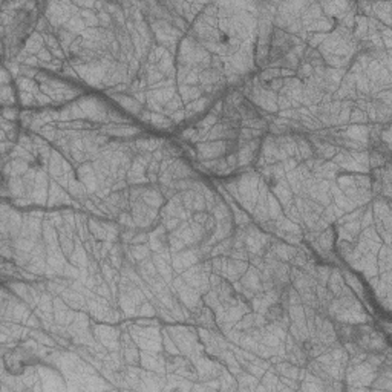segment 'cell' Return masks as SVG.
<instances>
[{
    "label": "cell",
    "mask_w": 392,
    "mask_h": 392,
    "mask_svg": "<svg viewBox=\"0 0 392 392\" xmlns=\"http://www.w3.org/2000/svg\"><path fill=\"white\" fill-rule=\"evenodd\" d=\"M297 42L296 37L285 30H280L277 27L273 28L270 40H268V54H267V63L274 65V63H282L291 51L296 48Z\"/></svg>",
    "instance_id": "6da1fadb"
},
{
    "label": "cell",
    "mask_w": 392,
    "mask_h": 392,
    "mask_svg": "<svg viewBox=\"0 0 392 392\" xmlns=\"http://www.w3.org/2000/svg\"><path fill=\"white\" fill-rule=\"evenodd\" d=\"M5 366L11 374H22L25 371L27 366H33L39 363V357L28 348V346H17L16 349L10 351L5 357H4Z\"/></svg>",
    "instance_id": "7a4b0ae2"
},
{
    "label": "cell",
    "mask_w": 392,
    "mask_h": 392,
    "mask_svg": "<svg viewBox=\"0 0 392 392\" xmlns=\"http://www.w3.org/2000/svg\"><path fill=\"white\" fill-rule=\"evenodd\" d=\"M221 79H222V72H221L219 69H215V68L205 69V71L201 74V77H199L202 86H208V88H216V86H219Z\"/></svg>",
    "instance_id": "3957f363"
},
{
    "label": "cell",
    "mask_w": 392,
    "mask_h": 392,
    "mask_svg": "<svg viewBox=\"0 0 392 392\" xmlns=\"http://www.w3.org/2000/svg\"><path fill=\"white\" fill-rule=\"evenodd\" d=\"M303 62L308 63L314 71L325 66V60H323V57L320 56V53H319L317 49H308V51H305Z\"/></svg>",
    "instance_id": "277c9868"
},
{
    "label": "cell",
    "mask_w": 392,
    "mask_h": 392,
    "mask_svg": "<svg viewBox=\"0 0 392 392\" xmlns=\"http://www.w3.org/2000/svg\"><path fill=\"white\" fill-rule=\"evenodd\" d=\"M283 314H285V305L279 300L277 303H273V305L267 309L265 317H267L270 322H277V320H280V319L283 317Z\"/></svg>",
    "instance_id": "5b68a950"
},
{
    "label": "cell",
    "mask_w": 392,
    "mask_h": 392,
    "mask_svg": "<svg viewBox=\"0 0 392 392\" xmlns=\"http://www.w3.org/2000/svg\"><path fill=\"white\" fill-rule=\"evenodd\" d=\"M216 291H218V294H219V297H221L222 300H228V299L233 297V288H231L228 283H221V285L216 288Z\"/></svg>",
    "instance_id": "8992f818"
}]
</instances>
